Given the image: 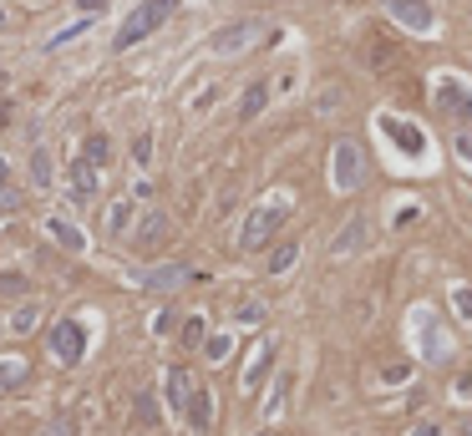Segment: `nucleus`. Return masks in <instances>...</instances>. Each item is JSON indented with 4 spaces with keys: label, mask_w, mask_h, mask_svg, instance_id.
Instances as JSON below:
<instances>
[{
    "label": "nucleus",
    "mask_w": 472,
    "mask_h": 436,
    "mask_svg": "<svg viewBox=\"0 0 472 436\" xmlns=\"http://www.w3.org/2000/svg\"><path fill=\"white\" fill-rule=\"evenodd\" d=\"M269 360H274V345H259L249 360V371H244V390H259V381L269 375Z\"/></svg>",
    "instance_id": "dca6fc26"
},
{
    "label": "nucleus",
    "mask_w": 472,
    "mask_h": 436,
    "mask_svg": "<svg viewBox=\"0 0 472 436\" xmlns=\"http://www.w3.org/2000/svg\"><path fill=\"white\" fill-rule=\"evenodd\" d=\"M457 157H462V163H472V127H462V132H457Z\"/></svg>",
    "instance_id": "2f4dec72"
},
{
    "label": "nucleus",
    "mask_w": 472,
    "mask_h": 436,
    "mask_svg": "<svg viewBox=\"0 0 472 436\" xmlns=\"http://www.w3.org/2000/svg\"><path fill=\"white\" fill-rule=\"evenodd\" d=\"M426 356H432V360H442V356H447V340H442V335H437L432 325H426Z\"/></svg>",
    "instance_id": "7c9ffc66"
},
{
    "label": "nucleus",
    "mask_w": 472,
    "mask_h": 436,
    "mask_svg": "<svg viewBox=\"0 0 472 436\" xmlns=\"http://www.w3.org/2000/svg\"><path fill=\"white\" fill-rule=\"evenodd\" d=\"M193 426V432H208L214 426V396L208 390H193V401H189V416H183Z\"/></svg>",
    "instance_id": "ddd939ff"
},
{
    "label": "nucleus",
    "mask_w": 472,
    "mask_h": 436,
    "mask_svg": "<svg viewBox=\"0 0 472 436\" xmlns=\"http://www.w3.org/2000/svg\"><path fill=\"white\" fill-rule=\"evenodd\" d=\"M127 223H132V203L117 198V203L107 208V229H112V234H127Z\"/></svg>",
    "instance_id": "5701e85b"
},
{
    "label": "nucleus",
    "mask_w": 472,
    "mask_h": 436,
    "mask_svg": "<svg viewBox=\"0 0 472 436\" xmlns=\"http://www.w3.org/2000/svg\"><path fill=\"white\" fill-rule=\"evenodd\" d=\"M0 295L21 299V295H26V274H0Z\"/></svg>",
    "instance_id": "bb28decb"
},
{
    "label": "nucleus",
    "mask_w": 472,
    "mask_h": 436,
    "mask_svg": "<svg viewBox=\"0 0 472 436\" xmlns=\"http://www.w3.org/2000/svg\"><path fill=\"white\" fill-rule=\"evenodd\" d=\"M295 259H299V244H280V249L269 254V274H290Z\"/></svg>",
    "instance_id": "aec40b11"
},
{
    "label": "nucleus",
    "mask_w": 472,
    "mask_h": 436,
    "mask_svg": "<svg viewBox=\"0 0 472 436\" xmlns=\"http://www.w3.org/2000/svg\"><path fill=\"white\" fill-rule=\"evenodd\" d=\"M132 157H138V163L153 157V132H138V138H132Z\"/></svg>",
    "instance_id": "c85d7f7f"
},
{
    "label": "nucleus",
    "mask_w": 472,
    "mask_h": 436,
    "mask_svg": "<svg viewBox=\"0 0 472 436\" xmlns=\"http://www.w3.org/2000/svg\"><path fill=\"white\" fill-rule=\"evenodd\" d=\"M36 320H41V305H36V299H26V305H21L11 320H5V330H16V335H31Z\"/></svg>",
    "instance_id": "f3484780"
},
{
    "label": "nucleus",
    "mask_w": 472,
    "mask_h": 436,
    "mask_svg": "<svg viewBox=\"0 0 472 436\" xmlns=\"http://www.w3.org/2000/svg\"><path fill=\"white\" fill-rule=\"evenodd\" d=\"M437 107L447 112V117H457V122H468V117H472L468 87H462V81H442V87H437Z\"/></svg>",
    "instance_id": "1a4fd4ad"
},
{
    "label": "nucleus",
    "mask_w": 472,
    "mask_h": 436,
    "mask_svg": "<svg viewBox=\"0 0 472 436\" xmlns=\"http://www.w3.org/2000/svg\"><path fill=\"white\" fill-rule=\"evenodd\" d=\"M193 375L183 371V365H173V371H168V411H173V416H189V401H193Z\"/></svg>",
    "instance_id": "9d476101"
},
{
    "label": "nucleus",
    "mask_w": 472,
    "mask_h": 436,
    "mask_svg": "<svg viewBox=\"0 0 472 436\" xmlns=\"http://www.w3.org/2000/svg\"><path fill=\"white\" fill-rule=\"evenodd\" d=\"M411 436H442V432H437V421H417V426H411Z\"/></svg>",
    "instance_id": "72a5a7b5"
},
{
    "label": "nucleus",
    "mask_w": 472,
    "mask_h": 436,
    "mask_svg": "<svg viewBox=\"0 0 472 436\" xmlns=\"http://www.w3.org/2000/svg\"><path fill=\"white\" fill-rule=\"evenodd\" d=\"M254 41H265V21H259V16H244V21H234V26L214 31L208 51H214V56H244Z\"/></svg>",
    "instance_id": "7ed1b4c3"
},
{
    "label": "nucleus",
    "mask_w": 472,
    "mask_h": 436,
    "mask_svg": "<svg viewBox=\"0 0 472 436\" xmlns=\"http://www.w3.org/2000/svg\"><path fill=\"white\" fill-rule=\"evenodd\" d=\"M239 325H259V320H265V305H259V299H239Z\"/></svg>",
    "instance_id": "b1692460"
},
{
    "label": "nucleus",
    "mask_w": 472,
    "mask_h": 436,
    "mask_svg": "<svg viewBox=\"0 0 472 436\" xmlns=\"http://www.w3.org/2000/svg\"><path fill=\"white\" fill-rule=\"evenodd\" d=\"M381 5H386V16L401 21L407 31H432V26H437V11H432L426 0H381Z\"/></svg>",
    "instance_id": "39448f33"
},
{
    "label": "nucleus",
    "mask_w": 472,
    "mask_h": 436,
    "mask_svg": "<svg viewBox=\"0 0 472 436\" xmlns=\"http://www.w3.org/2000/svg\"><path fill=\"white\" fill-rule=\"evenodd\" d=\"M46 234L56 239L66 254H81V249H87V234H81L72 218H62V214H51V218H46Z\"/></svg>",
    "instance_id": "9b49d317"
},
{
    "label": "nucleus",
    "mask_w": 472,
    "mask_h": 436,
    "mask_svg": "<svg viewBox=\"0 0 472 436\" xmlns=\"http://www.w3.org/2000/svg\"><path fill=\"white\" fill-rule=\"evenodd\" d=\"M107 157H112V142L102 138V132H92V138H87V147H81V163H92V168H102Z\"/></svg>",
    "instance_id": "6ab92c4d"
},
{
    "label": "nucleus",
    "mask_w": 472,
    "mask_h": 436,
    "mask_svg": "<svg viewBox=\"0 0 472 436\" xmlns=\"http://www.w3.org/2000/svg\"><path fill=\"white\" fill-rule=\"evenodd\" d=\"M265 102H269V81H254L249 92L239 96V117H244V122H254V117L265 112Z\"/></svg>",
    "instance_id": "4468645a"
},
{
    "label": "nucleus",
    "mask_w": 472,
    "mask_h": 436,
    "mask_svg": "<svg viewBox=\"0 0 472 436\" xmlns=\"http://www.w3.org/2000/svg\"><path fill=\"white\" fill-rule=\"evenodd\" d=\"M381 127H386V132H392V138L401 142V147H407V153H422V138H417V132H411L407 122H396V117H386Z\"/></svg>",
    "instance_id": "412c9836"
},
{
    "label": "nucleus",
    "mask_w": 472,
    "mask_h": 436,
    "mask_svg": "<svg viewBox=\"0 0 472 436\" xmlns=\"http://www.w3.org/2000/svg\"><path fill=\"white\" fill-rule=\"evenodd\" d=\"M0 188H11V163L0 157Z\"/></svg>",
    "instance_id": "c9c22d12"
},
{
    "label": "nucleus",
    "mask_w": 472,
    "mask_h": 436,
    "mask_svg": "<svg viewBox=\"0 0 472 436\" xmlns=\"http://www.w3.org/2000/svg\"><path fill=\"white\" fill-rule=\"evenodd\" d=\"M331 172H335V188H341V193H356V188L366 183V153H361V142H350V138L335 142Z\"/></svg>",
    "instance_id": "20e7f679"
},
{
    "label": "nucleus",
    "mask_w": 472,
    "mask_h": 436,
    "mask_svg": "<svg viewBox=\"0 0 472 436\" xmlns=\"http://www.w3.org/2000/svg\"><path fill=\"white\" fill-rule=\"evenodd\" d=\"M138 249H157L163 239H168V214L163 208H153V214H142V223H138Z\"/></svg>",
    "instance_id": "f8f14e48"
},
{
    "label": "nucleus",
    "mask_w": 472,
    "mask_h": 436,
    "mask_svg": "<svg viewBox=\"0 0 472 436\" xmlns=\"http://www.w3.org/2000/svg\"><path fill=\"white\" fill-rule=\"evenodd\" d=\"M26 381V360L21 356H0V390H16Z\"/></svg>",
    "instance_id": "a211bd4d"
},
{
    "label": "nucleus",
    "mask_w": 472,
    "mask_h": 436,
    "mask_svg": "<svg viewBox=\"0 0 472 436\" xmlns=\"http://www.w3.org/2000/svg\"><path fill=\"white\" fill-rule=\"evenodd\" d=\"M36 5H41V0H36Z\"/></svg>",
    "instance_id": "ea45409f"
},
{
    "label": "nucleus",
    "mask_w": 472,
    "mask_h": 436,
    "mask_svg": "<svg viewBox=\"0 0 472 436\" xmlns=\"http://www.w3.org/2000/svg\"><path fill=\"white\" fill-rule=\"evenodd\" d=\"M173 5H178V0H142L138 11L122 21V31H117V51H127V46H138V41H148V36H153L163 21L173 16Z\"/></svg>",
    "instance_id": "f03ea898"
},
{
    "label": "nucleus",
    "mask_w": 472,
    "mask_h": 436,
    "mask_svg": "<svg viewBox=\"0 0 472 436\" xmlns=\"http://www.w3.org/2000/svg\"><path fill=\"white\" fill-rule=\"evenodd\" d=\"M31 183L36 188H51V153H46V147H36V153H31Z\"/></svg>",
    "instance_id": "4be33fe9"
},
{
    "label": "nucleus",
    "mask_w": 472,
    "mask_h": 436,
    "mask_svg": "<svg viewBox=\"0 0 472 436\" xmlns=\"http://www.w3.org/2000/svg\"><path fill=\"white\" fill-rule=\"evenodd\" d=\"M229 350H234V340H229V335H214V340L204 345V356H208V360H223Z\"/></svg>",
    "instance_id": "cd10ccee"
},
{
    "label": "nucleus",
    "mask_w": 472,
    "mask_h": 436,
    "mask_svg": "<svg viewBox=\"0 0 472 436\" xmlns=\"http://www.w3.org/2000/svg\"><path fill=\"white\" fill-rule=\"evenodd\" d=\"M284 218H290V203L284 198H269V203H259L249 218H244V229H239V249L244 254H254V249H265L269 239L284 229Z\"/></svg>",
    "instance_id": "f257e3e1"
},
{
    "label": "nucleus",
    "mask_w": 472,
    "mask_h": 436,
    "mask_svg": "<svg viewBox=\"0 0 472 436\" xmlns=\"http://www.w3.org/2000/svg\"><path fill=\"white\" fill-rule=\"evenodd\" d=\"M284 401H290V381H274V390H269V406H265V411H269V416H280Z\"/></svg>",
    "instance_id": "a878e982"
},
{
    "label": "nucleus",
    "mask_w": 472,
    "mask_h": 436,
    "mask_svg": "<svg viewBox=\"0 0 472 436\" xmlns=\"http://www.w3.org/2000/svg\"><path fill=\"white\" fill-rule=\"evenodd\" d=\"M452 310L462 314V320H472V284H457L452 289Z\"/></svg>",
    "instance_id": "393cba45"
},
{
    "label": "nucleus",
    "mask_w": 472,
    "mask_h": 436,
    "mask_svg": "<svg viewBox=\"0 0 472 436\" xmlns=\"http://www.w3.org/2000/svg\"><path fill=\"white\" fill-rule=\"evenodd\" d=\"M51 350H56V360H66V365H77L81 350H87V335H81L77 320H62V325L51 330Z\"/></svg>",
    "instance_id": "0eeeda50"
},
{
    "label": "nucleus",
    "mask_w": 472,
    "mask_h": 436,
    "mask_svg": "<svg viewBox=\"0 0 472 436\" xmlns=\"http://www.w3.org/2000/svg\"><path fill=\"white\" fill-rule=\"evenodd\" d=\"M97 11H107V0H81V16H97Z\"/></svg>",
    "instance_id": "f704fd0d"
},
{
    "label": "nucleus",
    "mask_w": 472,
    "mask_h": 436,
    "mask_svg": "<svg viewBox=\"0 0 472 436\" xmlns=\"http://www.w3.org/2000/svg\"><path fill=\"white\" fill-rule=\"evenodd\" d=\"M462 436H472V416H468V421H462Z\"/></svg>",
    "instance_id": "e433bc0d"
},
{
    "label": "nucleus",
    "mask_w": 472,
    "mask_h": 436,
    "mask_svg": "<svg viewBox=\"0 0 472 436\" xmlns=\"http://www.w3.org/2000/svg\"><path fill=\"white\" fill-rule=\"evenodd\" d=\"M0 26H5V16H0Z\"/></svg>",
    "instance_id": "4c0bfd02"
},
{
    "label": "nucleus",
    "mask_w": 472,
    "mask_h": 436,
    "mask_svg": "<svg viewBox=\"0 0 472 436\" xmlns=\"http://www.w3.org/2000/svg\"><path fill=\"white\" fill-rule=\"evenodd\" d=\"M0 330H5V320H0Z\"/></svg>",
    "instance_id": "58836bf2"
},
{
    "label": "nucleus",
    "mask_w": 472,
    "mask_h": 436,
    "mask_svg": "<svg viewBox=\"0 0 472 436\" xmlns=\"http://www.w3.org/2000/svg\"><path fill=\"white\" fill-rule=\"evenodd\" d=\"M132 280L142 289H178V284L189 280V264H153V269H138Z\"/></svg>",
    "instance_id": "6e6552de"
},
{
    "label": "nucleus",
    "mask_w": 472,
    "mask_h": 436,
    "mask_svg": "<svg viewBox=\"0 0 472 436\" xmlns=\"http://www.w3.org/2000/svg\"><path fill=\"white\" fill-rule=\"evenodd\" d=\"M183 340L189 345H204V320L193 314V320H183Z\"/></svg>",
    "instance_id": "c756f323"
},
{
    "label": "nucleus",
    "mask_w": 472,
    "mask_h": 436,
    "mask_svg": "<svg viewBox=\"0 0 472 436\" xmlns=\"http://www.w3.org/2000/svg\"><path fill=\"white\" fill-rule=\"evenodd\" d=\"M72 193H77L81 203H87V198L97 193V168H92V163H81V157L72 163Z\"/></svg>",
    "instance_id": "2eb2a0df"
},
{
    "label": "nucleus",
    "mask_w": 472,
    "mask_h": 436,
    "mask_svg": "<svg viewBox=\"0 0 472 436\" xmlns=\"http://www.w3.org/2000/svg\"><path fill=\"white\" fill-rule=\"evenodd\" d=\"M0 208H5V214H16V208H21V193H16V188H0Z\"/></svg>",
    "instance_id": "473e14b6"
},
{
    "label": "nucleus",
    "mask_w": 472,
    "mask_h": 436,
    "mask_svg": "<svg viewBox=\"0 0 472 436\" xmlns=\"http://www.w3.org/2000/svg\"><path fill=\"white\" fill-rule=\"evenodd\" d=\"M366 244H371V218H366V214H356V218L346 223V229L335 234L331 254H335V259H350V254H361Z\"/></svg>",
    "instance_id": "423d86ee"
}]
</instances>
